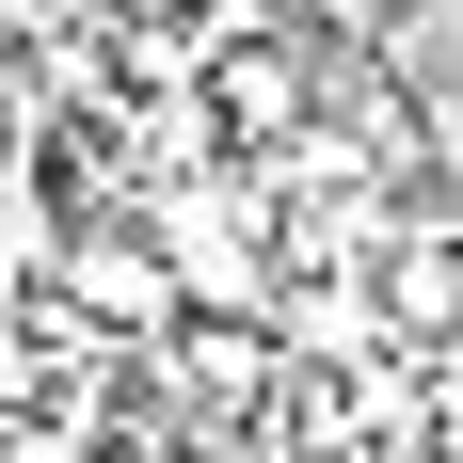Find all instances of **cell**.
Wrapping results in <instances>:
<instances>
[{"label":"cell","mask_w":463,"mask_h":463,"mask_svg":"<svg viewBox=\"0 0 463 463\" xmlns=\"http://www.w3.org/2000/svg\"><path fill=\"white\" fill-rule=\"evenodd\" d=\"M144 240H160L176 304H208V320H272V304H288V208L256 192V160H224V176H160Z\"/></svg>","instance_id":"1"},{"label":"cell","mask_w":463,"mask_h":463,"mask_svg":"<svg viewBox=\"0 0 463 463\" xmlns=\"http://www.w3.org/2000/svg\"><path fill=\"white\" fill-rule=\"evenodd\" d=\"M192 112L224 128V160H272V144L304 128V112H320V48H288V33H256V48H224Z\"/></svg>","instance_id":"2"},{"label":"cell","mask_w":463,"mask_h":463,"mask_svg":"<svg viewBox=\"0 0 463 463\" xmlns=\"http://www.w3.org/2000/svg\"><path fill=\"white\" fill-rule=\"evenodd\" d=\"M48 304H64L80 335H160V320H176V272H160L128 224H80V240H64V288H48Z\"/></svg>","instance_id":"3"},{"label":"cell","mask_w":463,"mask_h":463,"mask_svg":"<svg viewBox=\"0 0 463 463\" xmlns=\"http://www.w3.org/2000/svg\"><path fill=\"white\" fill-rule=\"evenodd\" d=\"M383 463H448V448H416V431H400V448H383Z\"/></svg>","instance_id":"4"}]
</instances>
